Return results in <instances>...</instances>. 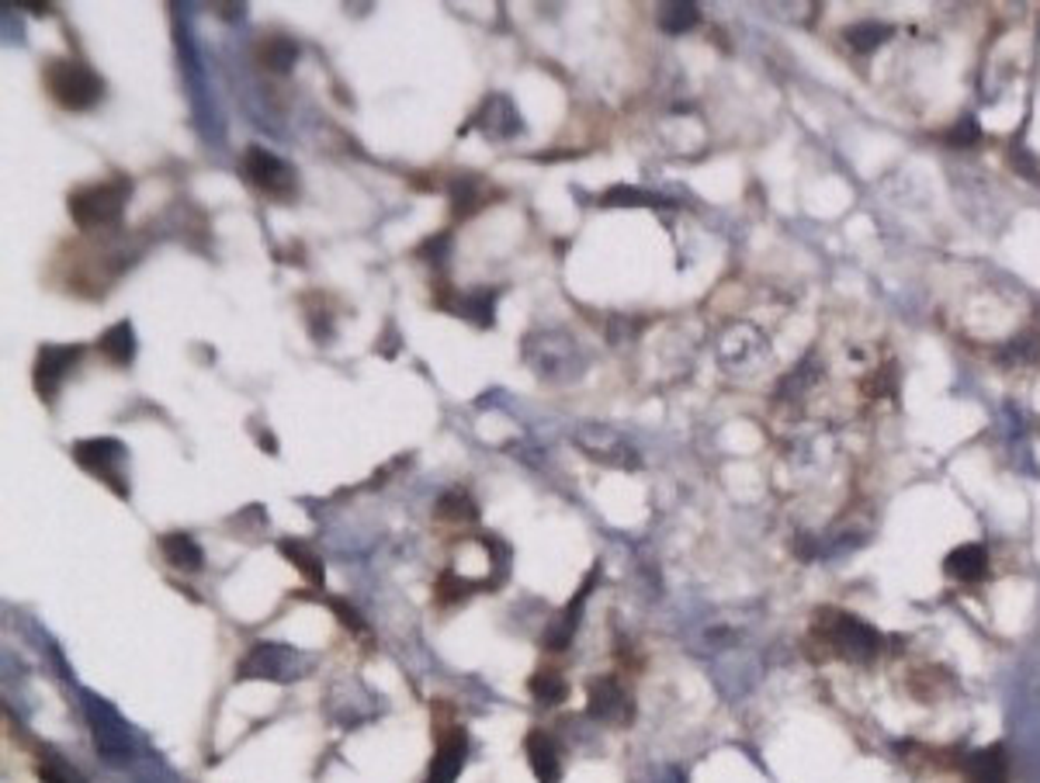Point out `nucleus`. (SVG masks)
<instances>
[{
  "label": "nucleus",
  "instance_id": "obj_2",
  "mask_svg": "<svg viewBox=\"0 0 1040 783\" xmlns=\"http://www.w3.org/2000/svg\"><path fill=\"white\" fill-rule=\"evenodd\" d=\"M815 635L846 663L877 659L881 642H885L877 628H871V624H864L861 617L843 614V610H818L815 614Z\"/></svg>",
  "mask_w": 1040,
  "mask_h": 783
},
{
  "label": "nucleus",
  "instance_id": "obj_9",
  "mask_svg": "<svg viewBox=\"0 0 1040 783\" xmlns=\"http://www.w3.org/2000/svg\"><path fill=\"white\" fill-rule=\"evenodd\" d=\"M80 358H84L80 343H46V348H39L36 368H31V385H36L39 399L52 402Z\"/></svg>",
  "mask_w": 1040,
  "mask_h": 783
},
{
  "label": "nucleus",
  "instance_id": "obj_29",
  "mask_svg": "<svg viewBox=\"0 0 1040 783\" xmlns=\"http://www.w3.org/2000/svg\"><path fill=\"white\" fill-rule=\"evenodd\" d=\"M36 773H39L42 783H87L74 766H67V763L56 760V756H42V760L36 763Z\"/></svg>",
  "mask_w": 1040,
  "mask_h": 783
},
{
  "label": "nucleus",
  "instance_id": "obj_32",
  "mask_svg": "<svg viewBox=\"0 0 1040 783\" xmlns=\"http://www.w3.org/2000/svg\"><path fill=\"white\" fill-rule=\"evenodd\" d=\"M323 604L337 614V620L343 624V628H351L354 635H368V624H365V617H361L351 604H343V600H337V597H323Z\"/></svg>",
  "mask_w": 1040,
  "mask_h": 783
},
{
  "label": "nucleus",
  "instance_id": "obj_5",
  "mask_svg": "<svg viewBox=\"0 0 1040 783\" xmlns=\"http://www.w3.org/2000/svg\"><path fill=\"white\" fill-rule=\"evenodd\" d=\"M74 461L84 468L87 476L101 479L115 496H129V482L122 476V461H125V444L111 441V437H90V441H77L74 444Z\"/></svg>",
  "mask_w": 1040,
  "mask_h": 783
},
{
  "label": "nucleus",
  "instance_id": "obj_6",
  "mask_svg": "<svg viewBox=\"0 0 1040 783\" xmlns=\"http://www.w3.org/2000/svg\"><path fill=\"white\" fill-rule=\"evenodd\" d=\"M87 725H90L94 745H98V756L108 766H125L133 760V742H129V732H125V722L101 697H87Z\"/></svg>",
  "mask_w": 1040,
  "mask_h": 783
},
{
  "label": "nucleus",
  "instance_id": "obj_4",
  "mask_svg": "<svg viewBox=\"0 0 1040 783\" xmlns=\"http://www.w3.org/2000/svg\"><path fill=\"white\" fill-rule=\"evenodd\" d=\"M524 358L527 364L542 374V379H570L583 368L580 348L573 343L570 333L558 330H545V333H531L524 343Z\"/></svg>",
  "mask_w": 1040,
  "mask_h": 783
},
{
  "label": "nucleus",
  "instance_id": "obj_1",
  "mask_svg": "<svg viewBox=\"0 0 1040 783\" xmlns=\"http://www.w3.org/2000/svg\"><path fill=\"white\" fill-rule=\"evenodd\" d=\"M42 84L49 98L67 111H90L105 98V80L80 59H49Z\"/></svg>",
  "mask_w": 1040,
  "mask_h": 783
},
{
  "label": "nucleus",
  "instance_id": "obj_17",
  "mask_svg": "<svg viewBox=\"0 0 1040 783\" xmlns=\"http://www.w3.org/2000/svg\"><path fill=\"white\" fill-rule=\"evenodd\" d=\"M943 572L958 583H982L989 576V551L982 545H961L943 558Z\"/></svg>",
  "mask_w": 1040,
  "mask_h": 783
},
{
  "label": "nucleus",
  "instance_id": "obj_8",
  "mask_svg": "<svg viewBox=\"0 0 1040 783\" xmlns=\"http://www.w3.org/2000/svg\"><path fill=\"white\" fill-rule=\"evenodd\" d=\"M573 441H576V448H580L586 458L601 461V464H608V468H628V472H635V468L642 464L639 451H635L632 444H628L621 433H614V430H608V427L583 423V427L573 433Z\"/></svg>",
  "mask_w": 1040,
  "mask_h": 783
},
{
  "label": "nucleus",
  "instance_id": "obj_26",
  "mask_svg": "<svg viewBox=\"0 0 1040 783\" xmlns=\"http://www.w3.org/2000/svg\"><path fill=\"white\" fill-rule=\"evenodd\" d=\"M701 21L698 4H663L659 8V28L670 31V36H683L693 25Z\"/></svg>",
  "mask_w": 1040,
  "mask_h": 783
},
{
  "label": "nucleus",
  "instance_id": "obj_23",
  "mask_svg": "<svg viewBox=\"0 0 1040 783\" xmlns=\"http://www.w3.org/2000/svg\"><path fill=\"white\" fill-rule=\"evenodd\" d=\"M846 46L854 49V52H861V56H871L874 49H881L885 46L892 36H895V28L892 25H885V21H861V25H849L846 31Z\"/></svg>",
  "mask_w": 1040,
  "mask_h": 783
},
{
  "label": "nucleus",
  "instance_id": "obj_25",
  "mask_svg": "<svg viewBox=\"0 0 1040 783\" xmlns=\"http://www.w3.org/2000/svg\"><path fill=\"white\" fill-rule=\"evenodd\" d=\"M486 205V192H483V180L479 177H458L455 180V192H451V212L458 218H468L476 215L479 208Z\"/></svg>",
  "mask_w": 1040,
  "mask_h": 783
},
{
  "label": "nucleus",
  "instance_id": "obj_20",
  "mask_svg": "<svg viewBox=\"0 0 1040 783\" xmlns=\"http://www.w3.org/2000/svg\"><path fill=\"white\" fill-rule=\"evenodd\" d=\"M98 354L115 364V368H125L133 358H136V333H133V323H115L108 326L101 336H98Z\"/></svg>",
  "mask_w": 1040,
  "mask_h": 783
},
{
  "label": "nucleus",
  "instance_id": "obj_14",
  "mask_svg": "<svg viewBox=\"0 0 1040 783\" xmlns=\"http://www.w3.org/2000/svg\"><path fill=\"white\" fill-rule=\"evenodd\" d=\"M476 125L483 129V136L486 139H493V143H507V139H514V136H521V115H517V105L507 98V94H489V98L483 101V108H479V115H476Z\"/></svg>",
  "mask_w": 1040,
  "mask_h": 783
},
{
  "label": "nucleus",
  "instance_id": "obj_13",
  "mask_svg": "<svg viewBox=\"0 0 1040 783\" xmlns=\"http://www.w3.org/2000/svg\"><path fill=\"white\" fill-rule=\"evenodd\" d=\"M524 756H527V766L538 783H558L562 780V745L555 742L552 732L531 728L524 735Z\"/></svg>",
  "mask_w": 1040,
  "mask_h": 783
},
{
  "label": "nucleus",
  "instance_id": "obj_3",
  "mask_svg": "<svg viewBox=\"0 0 1040 783\" xmlns=\"http://www.w3.org/2000/svg\"><path fill=\"white\" fill-rule=\"evenodd\" d=\"M125 198H129V180H101V184H84L77 192H70L67 208L77 229L94 233V229L118 226V218L125 212Z\"/></svg>",
  "mask_w": 1040,
  "mask_h": 783
},
{
  "label": "nucleus",
  "instance_id": "obj_12",
  "mask_svg": "<svg viewBox=\"0 0 1040 783\" xmlns=\"http://www.w3.org/2000/svg\"><path fill=\"white\" fill-rule=\"evenodd\" d=\"M465 753H468V735L461 725H445L437 732V748L424 783H455L458 773L465 770Z\"/></svg>",
  "mask_w": 1040,
  "mask_h": 783
},
{
  "label": "nucleus",
  "instance_id": "obj_10",
  "mask_svg": "<svg viewBox=\"0 0 1040 783\" xmlns=\"http://www.w3.org/2000/svg\"><path fill=\"white\" fill-rule=\"evenodd\" d=\"M240 679H271V683H289L299 676V652H292L281 642H257L246 652L240 663Z\"/></svg>",
  "mask_w": 1040,
  "mask_h": 783
},
{
  "label": "nucleus",
  "instance_id": "obj_11",
  "mask_svg": "<svg viewBox=\"0 0 1040 783\" xmlns=\"http://www.w3.org/2000/svg\"><path fill=\"white\" fill-rule=\"evenodd\" d=\"M586 714L608 725H628L632 722V697L614 676H596L586 686Z\"/></svg>",
  "mask_w": 1040,
  "mask_h": 783
},
{
  "label": "nucleus",
  "instance_id": "obj_28",
  "mask_svg": "<svg viewBox=\"0 0 1040 783\" xmlns=\"http://www.w3.org/2000/svg\"><path fill=\"white\" fill-rule=\"evenodd\" d=\"M1040 358V340L1033 336V333H1027V336H1017V340H1010L1005 348L999 351V361L1010 368V364H1030V361H1037Z\"/></svg>",
  "mask_w": 1040,
  "mask_h": 783
},
{
  "label": "nucleus",
  "instance_id": "obj_21",
  "mask_svg": "<svg viewBox=\"0 0 1040 783\" xmlns=\"http://www.w3.org/2000/svg\"><path fill=\"white\" fill-rule=\"evenodd\" d=\"M299 59V46L289 36H268L257 42V62L268 74H292Z\"/></svg>",
  "mask_w": 1040,
  "mask_h": 783
},
{
  "label": "nucleus",
  "instance_id": "obj_31",
  "mask_svg": "<svg viewBox=\"0 0 1040 783\" xmlns=\"http://www.w3.org/2000/svg\"><path fill=\"white\" fill-rule=\"evenodd\" d=\"M476 589H479L476 583H465L455 572H440V579H437V604H458V600L468 597V593H476Z\"/></svg>",
  "mask_w": 1040,
  "mask_h": 783
},
{
  "label": "nucleus",
  "instance_id": "obj_19",
  "mask_svg": "<svg viewBox=\"0 0 1040 783\" xmlns=\"http://www.w3.org/2000/svg\"><path fill=\"white\" fill-rule=\"evenodd\" d=\"M278 551L285 555L292 566L302 572V579L309 583V586H317V589H323V583H327V569H323V558L312 551L305 541H295V538H281L278 541Z\"/></svg>",
  "mask_w": 1040,
  "mask_h": 783
},
{
  "label": "nucleus",
  "instance_id": "obj_24",
  "mask_svg": "<svg viewBox=\"0 0 1040 783\" xmlns=\"http://www.w3.org/2000/svg\"><path fill=\"white\" fill-rule=\"evenodd\" d=\"M437 517L448 520V523H476L479 520V507H476V499H472L468 492L451 489V492H445L437 499Z\"/></svg>",
  "mask_w": 1040,
  "mask_h": 783
},
{
  "label": "nucleus",
  "instance_id": "obj_16",
  "mask_svg": "<svg viewBox=\"0 0 1040 783\" xmlns=\"http://www.w3.org/2000/svg\"><path fill=\"white\" fill-rule=\"evenodd\" d=\"M961 770H964L968 783H1010V766H1005L1002 745H989V748H979V753L964 756Z\"/></svg>",
  "mask_w": 1040,
  "mask_h": 783
},
{
  "label": "nucleus",
  "instance_id": "obj_18",
  "mask_svg": "<svg viewBox=\"0 0 1040 783\" xmlns=\"http://www.w3.org/2000/svg\"><path fill=\"white\" fill-rule=\"evenodd\" d=\"M161 551L167 558V566H174L181 572H202V566H205V555H202L198 541L192 535H184V530H171V535H164Z\"/></svg>",
  "mask_w": 1040,
  "mask_h": 783
},
{
  "label": "nucleus",
  "instance_id": "obj_30",
  "mask_svg": "<svg viewBox=\"0 0 1040 783\" xmlns=\"http://www.w3.org/2000/svg\"><path fill=\"white\" fill-rule=\"evenodd\" d=\"M943 143L954 146V149H971V146H979V143H982V129H979V121H974L971 115L958 118L954 129L943 133Z\"/></svg>",
  "mask_w": 1040,
  "mask_h": 783
},
{
  "label": "nucleus",
  "instance_id": "obj_15",
  "mask_svg": "<svg viewBox=\"0 0 1040 783\" xmlns=\"http://www.w3.org/2000/svg\"><path fill=\"white\" fill-rule=\"evenodd\" d=\"M596 579H601V569H590L586 572V579H583V586L576 589V597L562 607V614L548 624V632H545V648H552V652H562V648H570L573 645V635H576V624H580V614H583V607H586V597L593 593V586H596Z\"/></svg>",
  "mask_w": 1040,
  "mask_h": 783
},
{
  "label": "nucleus",
  "instance_id": "obj_33",
  "mask_svg": "<svg viewBox=\"0 0 1040 783\" xmlns=\"http://www.w3.org/2000/svg\"><path fill=\"white\" fill-rule=\"evenodd\" d=\"M601 202L604 205H667L659 195H645V192H635V187H614Z\"/></svg>",
  "mask_w": 1040,
  "mask_h": 783
},
{
  "label": "nucleus",
  "instance_id": "obj_22",
  "mask_svg": "<svg viewBox=\"0 0 1040 783\" xmlns=\"http://www.w3.org/2000/svg\"><path fill=\"white\" fill-rule=\"evenodd\" d=\"M527 691H531V697L538 701V704L555 707V704H562L565 697H570V683H565V676H562L555 666H542V669L531 673Z\"/></svg>",
  "mask_w": 1040,
  "mask_h": 783
},
{
  "label": "nucleus",
  "instance_id": "obj_34",
  "mask_svg": "<svg viewBox=\"0 0 1040 783\" xmlns=\"http://www.w3.org/2000/svg\"><path fill=\"white\" fill-rule=\"evenodd\" d=\"M18 8H25V11H31V14H49L52 4H18Z\"/></svg>",
  "mask_w": 1040,
  "mask_h": 783
},
{
  "label": "nucleus",
  "instance_id": "obj_27",
  "mask_svg": "<svg viewBox=\"0 0 1040 783\" xmlns=\"http://www.w3.org/2000/svg\"><path fill=\"white\" fill-rule=\"evenodd\" d=\"M455 312H461V316H468L472 323H479V326H493V292H468V295H461L458 302H455Z\"/></svg>",
  "mask_w": 1040,
  "mask_h": 783
},
{
  "label": "nucleus",
  "instance_id": "obj_7",
  "mask_svg": "<svg viewBox=\"0 0 1040 783\" xmlns=\"http://www.w3.org/2000/svg\"><path fill=\"white\" fill-rule=\"evenodd\" d=\"M243 174H246L250 184L257 187V192H264L274 202L295 198V170L281 160V156L264 149V146H246L243 149Z\"/></svg>",
  "mask_w": 1040,
  "mask_h": 783
}]
</instances>
